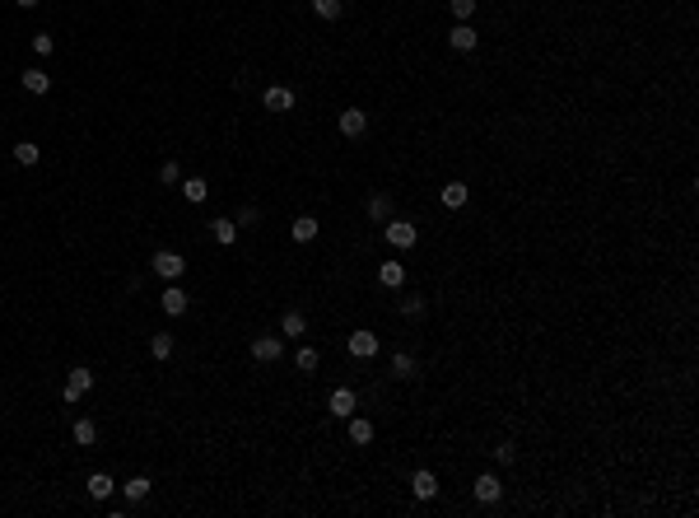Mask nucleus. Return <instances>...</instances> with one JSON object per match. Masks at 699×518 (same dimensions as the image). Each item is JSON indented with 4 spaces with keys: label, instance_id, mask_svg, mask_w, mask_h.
<instances>
[{
    "label": "nucleus",
    "instance_id": "a211bd4d",
    "mask_svg": "<svg viewBox=\"0 0 699 518\" xmlns=\"http://www.w3.org/2000/svg\"><path fill=\"white\" fill-rule=\"evenodd\" d=\"M377 281L387 285V290H397V285L406 281V266H401V261H382V266H377Z\"/></svg>",
    "mask_w": 699,
    "mask_h": 518
},
{
    "label": "nucleus",
    "instance_id": "f257e3e1",
    "mask_svg": "<svg viewBox=\"0 0 699 518\" xmlns=\"http://www.w3.org/2000/svg\"><path fill=\"white\" fill-rule=\"evenodd\" d=\"M149 266H154V276H164V281H178L182 271H187V257L173 248H159L154 257H149Z\"/></svg>",
    "mask_w": 699,
    "mask_h": 518
},
{
    "label": "nucleus",
    "instance_id": "1a4fd4ad",
    "mask_svg": "<svg viewBox=\"0 0 699 518\" xmlns=\"http://www.w3.org/2000/svg\"><path fill=\"white\" fill-rule=\"evenodd\" d=\"M159 304H164L168 317H182L187 313V290H182V285H168V290L159 294Z\"/></svg>",
    "mask_w": 699,
    "mask_h": 518
},
{
    "label": "nucleus",
    "instance_id": "473e14b6",
    "mask_svg": "<svg viewBox=\"0 0 699 518\" xmlns=\"http://www.w3.org/2000/svg\"><path fill=\"white\" fill-rule=\"evenodd\" d=\"M397 308H401V317H420L424 313V299H415V294H411V299H401Z\"/></svg>",
    "mask_w": 699,
    "mask_h": 518
},
{
    "label": "nucleus",
    "instance_id": "7c9ffc66",
    "mask_svg": "<svg viewBox=\"0 0 699 518\" xmlns=\"http://www.w3.org/2000/svg\"><path fill=\"white\" fill-rule=\"evenodd\" d=\"M294 360H299V369H303V373H312V369H317V360H322V355H317V350H312V346H299V355H294Z\"/></svg>",
    "mask_w": 699,
    "mask_h": 518
},
{
    "label": "nucleus",
    "instance_id": "f3484780",
    "mask_svg": "<svg viewBox=\"0 0 699 518\" xmlns=\"http://www.w3.org/2000/svg\"><path fill=\"white\" fill-rule=\"evenodd\" d=\"M280 332H285V337H303V332H308V317H303L299 308H289V313L280 317Z\"/></svg>",
    "mask_w": 699,
    "mask_h": 518
},
{
    "label": "nucleus",
    "instance_id": "72a5a7b5",
    "mask_svg": "<svg viewBox=\"0 0 699 518\" xmlns=\"http://www.w3.org/2000/svg\"><path fill=\"white\" fill-rule=\"evenodd\" d=\"M238 225H256V205H243V210H238Z\"/></svg>",
    "mask_w": 699,
    "mask_h": 518
},
{
    "label": "nucleus",
    "instance_id": "cd10ccee",
    "mask_svg": "<svg viewBox=\"0 0 699 518\" xmlns=\"http://www.w3.org/2000/svg\"><path fill=\"white\" fill-rule=\"evenodd\" d=\"M312 14L317 19H341V0H312Z\"/></svg>",
    "mask_w": 699,
    "mask_h": 518
},
{
    "label": "nucleus",
    "instance_id": "39448f33",
    "mask_svg": "<svg viewBox=\"0 0 699 518\" xmlns=\"http://www.w3.org/2000/svg\"><path fill=\"white\" fill-rule=\"evenodd\" d=\"M326 406H331V416L350 420V416H355V406H359V397H355V388H336V393L326 397Z\"/></svg>",
    "mask_w": 699,
    "mask_h": 518
},
{
    "label": "nucleus",
    "instance_id": "0eeeda50",
    "mask_svg": "<svg viewBox=\"0 0 699 518\" xmlns=\"http://www.w3.org/2000/svg\"><path fill=\"white\" fill-rule=\"evenodd\" d=\"M476 43H480V33L471 28V23H457V28H448V47H453V52H476Z\"/></svg>",
    "mask_w": 699,
    "mask_h": 518
},
{
    "label": "nucleus",
    "instance_id": "f704fd0d",
    "mask_svg": "<svg viewBox=\"0 0 699 518\" xmlns=\"http://www.w3.org/2000/svg\"><path fill=\"white\" fill-rule=\"evenodd\" d=\"M14 5H19V10H38V0H14Z\"/></svg>",
    "mask_w": 699,
    "mask_h": 518
},
{
    "label": "nucleus",
    "instance_id": "4468645a",
    "mask_svg": "<svg viewBox=\"0 0 699 518\" xmlns=\"http://www.w3.org/2000/svg\"><path fill=\"white\" fill-rule=\"evenodd\" d=\"M317 220H312V215H299V220H294V225H289V238H294V243H312V238H317Z\"/></svg>",
    "mask_w": 699,
    "mask_h": 518
},
{
    "label": "nucleus",
    "instance_id": "aec40b11",
    "mask_svg": "<svg viewBox=\"0 0 699 518\" xmlns=\"http://www.w3.org/2000/svg\"><path fill=\"white\" fill-rule=\"evenodd\" d=\"M350 444H373V420L350 416Z\"/></svg>",
    "mask_w": 699,
    "mask_h": 518
},
{
    "label": "nucleus",
    "instance_id": "f03ea898",
    "mask_svg": "<svg viewBox=\"0 0 699 518\" xmlns=\"http://www.w3.org/2000/svg\"><path fill=\"white\" fill-rule=\"evenodd\" d=\"M382 234H387V243L392 248H415V238H420V229L411 225V220H387V229H382Z\"/></svg>",
    "mask_w": 699,
    "mask_h": 518
},
{
    "label": "nucleus",
    "instance_id": "5701e85b",
    "mask_svg": "<svg viewBox=\"0 0 699 518\" xmlns=\"http://www.w3.org/2000/svg\"><path fill=\"white\" fill-rule=\"evenodd\" d=\"M149 355H154V360H168V355H173V337H168V332H154V337H149Z\"/></svg>",
    "mask_w": 699,
    "mask_h": 518
},
{
    "label": "nucleus",
    "instance_id": "9b49d317",
    "mask_svg": "<svg viewBox=\"0 0 699 518\" xmlns=\"http://www.w3.org/2000/svg\"><path fill=\"white\" fill-rule=\"evenodd\" d=\"M504 495V481H499V476H476V500H480V505H494V500H499Z\"/></svg>",
    "mask_w": 699,
    "mask_h": 518
},
{
    "label": "nucleus",
    "instance_id": "20e7f679",
    "mask_svg": "<svg viewBox=\"0 0 699 518\" xmlns=\"http://www.w3.org/2000/svg\"><path fill=\"white\" fill-rule=\"evenodd\" d=\"M89 388H93V373H89V369H70V378H66V388H61V397L75 406L79 397L89 393Z\"/></svg>",
    "mask_w": 699,
    "mask_h": 518
},
{
    "label": "nucleus",
    "instance_id": "2eb2a0df",
    "mask_svg": "<svg viewBox=\"0 0 699 518\" xmlns=\"http://www.w3.org/2000/svg\"><path fill=\"white\" fill-rule=\"evenodd\" d=\"M19 84H23L28 94H47V89H52V75L33 66V70H23V75H19Z\"/></svg>",
    "mask_w": 699,
    "mask_h": 518
},
{
    "label": "nucleus",
    "instance_id": "ddd939ff",
    "mask_svg": "<svg viewBox=\"0 0 699 518\" xmlns=\"http://www.w3.org/2000/svg\"><path fill=\"white\" fill-rule=\"evenodd\" d=\"M411 490H415V500H433V495H438V476L420 467V472L411 476Z\"/></svg>",
    "mask_w": 699,
    "mask_h": 518
},
{
    "label": "nucleus",
    "instance_id": "9d476101",
    "mask_svg": "<svg viewBox=\"0 0 699 518\" xmlns=\"http://www.w3.org/2000/svg\"><path fill=\"white\" fill-rule=\"evenodd\" d=\"M336 126H341V135H350V140H355V135H364V131H368V117L359 113V108H345Z\"/></svg>",
    "mask_w": 699,
    "mask_h": 518
},
{
    "label": "nucleus",
    "instance_id": "c756f323",
    "mask_svg": "<svg viewBox=\"0 0 699 518\" xmlns=\"http://www.w3.org/2000/svg\"><path fill=\"white\" fill-rule=\"evenodd\" d=\"M159 182H164V187H178V182H182V169L173 164V159H168V164H159Z\"/></svg>",
    "mask_w": 699,
    "mask_h": 518
},
{
    "label": "nucleus",
    "instance_id": "b1692460",
    "mask_svg": "<svg viewBox=\"0 0 699 518\" xmlns=\"http://www.w3.org/2000/svg\"><path fill=\"white\" fill-rule=\"evenodd\" d=\"M93 439H98V425H93V420H75V444L79 449H89Z\"/></svg>",
    "mask_w": 699,
    "mask_h": 518
},
{
    "label": "nucleus",
    "instance_id": "423d86ee",
    "mask_svg": "<svg viewBox=\"0 0 699 518\" xmlns=\"http://www.w3.org/2000/svg\"><path fill=\"white\" fill-rule=\"evenodd\" d=\"M350 355H355V360H373V355H377V337L368 332V327L350 332Z\"/></svg>",
    "mask_w": 699,
    "mask_h": 518
},
{
    "label": "nucleus",
    "instance_id": "2f4dec72",
    "mask_svg": "<svg viewBox=\"0 0 699 518\" xmlns=\"http://www.w3.org/2000/svg\"><path fill=\"white\" fill-rule=\"evenodd\" d=\"M28 43H33V52H38V57H52V33H33V38H28Z\"/></svg>",
    "mask_w": 699,
    "mask_h": 518
},
{
    "label": "nucleus",
    "instance_id": "c85d7f7f",
    "mask_svg": "<svg viewBox=\"0 0 699 518\" xmlns=\"http://www.w3.org/2000/svg\"><path fill=\"white\" fill-rule=\"evenodd\" d=\"M448 10L457 14V23H471V14H476V0H448Z\"/></svg>",
    "mask_w": 699,
    "mask_h": 518
},
{
    "label": "nucleus",
    "instance_id": "f8f14e48",
    "mask_svg": "<svg viewBox=\"0 0 699 518\" xmlns=\"http://www.w3.org/2000/svg\"><path fill=\"white\" fill-rule=\"evenodd\" d=\"M210 238L220 243V248H233V238H238V220H210Z\"/></svg>",
    "mask_w": 699,
    "mask_h": 518
},
{
    "label": "nucleus",
    "instance_id": "dca6fc26",
    "mask_svg": "<svg viewBox=\"0 0 699 518\" xmlns=\"http://www.w3.org/2000/svg\"><path fill=\"white\" fill-rule=\"evenodd\" d=\"M438 201H443L448 210H462L466 205V182H448L443 192H438Z\"/></svg>",
    "mask_w": 699,
    "mask_h": 518
},
{
    "label": "nucleus",
    "instance_id": "4be33fe9",
    "mask_svg": "<svg viewBox=\"0 0 699 518\" xmlns=\"http://www.w3.org/2000/svg\"><path fill=\"white\" fill-rule=\"evenodd\" d=\"M392 373H397V378H415V373H420V364H415L406 350H397V355H392Z\"/></svg>",
    "mask_w": 699,
    "mask_h": 518
},
{
    "label": "nucleus",
    "instance_id": "7ed1b4c3",
    "mask_svg": "<svg viewBox=\"0 0 699 518\" xmlns=\"http://www.w3.org/2000/svg\"><path fill=\"white\" fill-rule=\"evenodd\" d=\"M285 355V341L280 337H252V360L256 364H275Z\"/></svg>",
    "mask_w": 699,
    "mask_h": 518
},
{
    "label": "nucleus",
    "instance_id": "a878e982",
    "mask_svg": "<svg viewBox=\"0 0 699 518\" xmlns=\"http://www.w3.org/2000/svg\"><path fill=\"white\" fill-rule=\"evenodd\" d=\"M122 490H126V500H135V505H140V500L149 495V476H131V481H126Z\"/></svg>",
    "mask_w": 699,
    "mask_h": 518
},
{
    "label": "nucleus",
    "instance_id": "bb28decb",
    "mask_svg": "<svg viewBox=\"0 0 699 518\" xmlns=\"http://www.w3.org/2000/svg\"><path fill=\"white\" fill-rule=\"evenodd\" d=\"M368 220H392V201L387 196H368Z\"/></svg>",
    "mask_w": 699,
    "mask_h": 518
},
{
    "label": "nucleus",
    "instance_id": "393cba45",
    "mask_svg": "<svg viewBox=\"0 0 699 518\" xmlns=\"http://www.w3.org/2000/svg\"><path fill=\"white\" fill-rule=\"evenodd\" d=\"M14 159H19L23 169H33L38 164V140H19V145H14Z\"/></svg>",
    "mask_w": 699,
    "mask_h": 518
},
{
    "label": "nucleus",
    "instance_id": "6e6552de",
    "mask_svg": "<svg viewBox=\"0 0 699 518\" xmlns=\"http://www.w3.org/2000/svg\"><path fill=\"white\" fill-rule=\"evenodd\" d=\"M261 103H266V113H289V108H294V89H285V84H271V89L261 94Z\"/></svg>",
    "mask_w": 699,
    "mask_h": 518
},
{
    "label": "nucleus",
    "instance_id": "412c9836",
    "mask_svg": "<svg viewBox=\"0 0 699 518\" xmlns=\"http://www.w3.org/2000/svg\"><path fill=\"white\" fill-rule=\"evenodd\" d=\"M84 490H89L93 500H108V495H112V476H108V472H93L89 481H84Z\"/></svg>",
    "mask_w": 699,
    "mask_h": 518
},
{
    "label": "nucleus",
    "instance_id": "6ab92c4d",
    "mask_svg": "<svg viewBox=\"0 0 699 518\" xmlns=\"http://www.w3.org/2000/svg\"><path fill=\"white\" fill-rule=\"evenodd\" d=\"M182 196H187L191 205H200L205 196H210V182H205V178H187V182H182Z\"/></svg>",
    "mask_w": 699,
    "mask_h": 518
}]
</instances>
